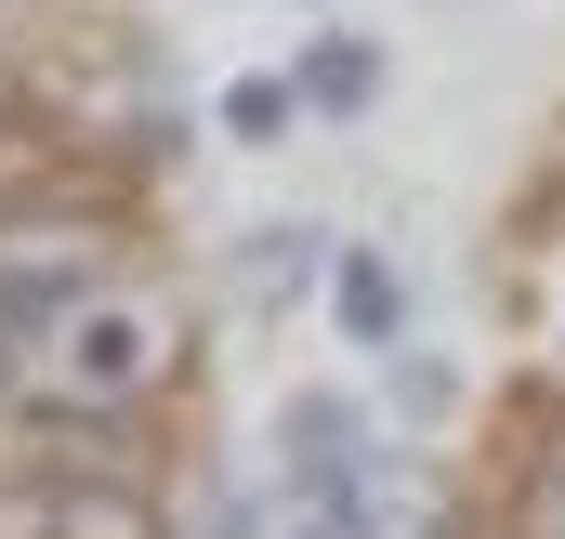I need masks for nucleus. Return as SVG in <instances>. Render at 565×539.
<instances>
[{"label": "nucleus", "instance_id": "3", "mask_svg": "<svg viewBox=\"0 0 565 539\" xmlns=\"http://www.w3.org/2000/svg\"><path fill=\"white\" fill-rule=\"evenodd\" d=\"M329 316H342V342L395 356V342H408V276L382 264V251H342V264H329Z\"/></svg>", "mask_w": 565, "mask_h": 539}, {"label": "nucleus", "instance_id": "1", "mask_svg": "<svg viewBox=\"0 0 565 539\" xmlns=\"http://www.w3.org/2000/svg\"><path fill=\"white\" fill-rule=\"evenodd\" d=\"M93 276H106V237H79V224L0 237V316H13V329H53V316L93 303Z\"/></svg>", "mask_w": 565, "mask_h": 539}, {"label": "nucleus", "instance_id": "5", "mask_svg": "<svg viewBox=\"0 0 565 539\" xmlns=\"http://www.w3.org/2000/svg\"><path fill=\"white\" fill-rule=\"evenodd\" d=\"M369 93H382V53H369V40H316V53H302V106H316V119H355Z\"/></svg>", "mask_w": 565, "mask_h": 539}, {"label": "nucleus", "instance_id": "4", "mask_svg": "<svg viewBox=\"0 0 565 539\" xmlns=\"http://www.w3.org/2000/svg\"><path fill=\"white\" fill-rule=\"evenodd\" d=\"M40 539H158V500L132 474H79V487L40 500Z\"/></svg>", "mask_w": 565, "mask_h": 539}, {"label": "nucleus", "instance_id": "7", "mask_svg": "<svg viewBox=\"0 0 565 539\" xmlns=\"http://www.w3.org/2000/svg\"><path fill=\"white\" fill-rule=\"evenodd\" d=\"M540 527L565 539V461H553V474H540Z\"/></svg>", "mask_w": 565, "mask_h": 539}, {"label": "nucleus", "instance_id": "6", "mask_svg": "<svg viewBox=\"0 0 565 539\" xmlns=\"http://www.w3.org/2000/svg\"><path fill=\"white\" fill-rule=\"evenodd\" d=\"M289 106H302V80H237V93H224V133H237V145H277Z\"/></svg>", "mask_w": 565, "mask_h": 539}, {"label": "nucleus", "instance_id": "2", "mask_svg": "<svg viewBox=\"0 0 565 539\" xmlns=\"http://www.w3.org/2000/svg\"><path fill=\"white\" fill-rule=\"evenodd\" d=\"M158 356H171V329H158L145 303H79V316H66V382H79V395H145Z\"/></svg>", "mask_w": 565, "mask_h": 539}]
</instances>
